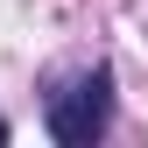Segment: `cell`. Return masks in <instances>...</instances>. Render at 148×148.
<instances>
[{
    "instance_id": "6da1fadb",
    "label": "cell",
    "mask_w": 148,
    "mask_h": 148,
    "mask_svg": "<svg viewBox=\"0 0 148 148\" xmlns=\"http://www.w3.org/2000/svg\"><path fill=\"white\" fill-rule=\"evenodd\" d=\"M106 120H113V71H106V64H92L64 92H49V141L92 148V141L106 134Z\"/></svg>"
},
{
    "instance_id": "7a4b0ae2",
    "label": "cell",
    "mask_w": 148,
    "mask_h": 148,
    "mask_svg": "<svg viewBox=\"0 0 148 148\" xmlns=\"http://www.w3.org/2000/svg\"><path fill=\"white\" fill-rule=\"evenodd\" d=\"M0 141H7V120H0Z\"/></svg>"
}]
</instances>
